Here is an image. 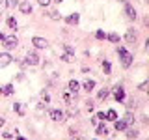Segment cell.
<instances>
[{
    "mask_svg": "<svg viewBox=\"0 0 149 140\" xmlns=\"http://www.w3.org/2000/svg\"><path fill=\"white\" fill-rule=\"evenodd\" d=\"M54 2H56V4H62V2H63V0H54Z\"/></svg>",
    "mask_w": 149,
    "mask_h": 140,
    "instance_id": "40",
    "label": "cell"
},
{
    "mask_svg": "<svg viewBox=\"0 0 149 140\" xmlns=\"http://www.w3.org/2000/svg\"><path fill=\"white\" fill-rule=\"evenodd\" d=\"M62 60H63V62H73V60H74V54H69V52H65V54H62Z\"/></svg>",
    "mask_w": 149,
    "mask_h": 140,
    "instance_id": "24",
    "label": "cell"
},
{
    "mask_svg": "<svg viewBox=\"0 0 149 140\" xmlns=\"http://www.w3.org/2000/svg\"><path fill=\"white\" fill-rule=\"evenodd\" d=\"M13 110L17 112V114H24V106H22V103H15V105H13Z\"/></svg>",
    "mask_w": 149,
    "mask_h": 140,
    "instance_id": "16",
    "label": "cell"
},
{
    "mask_svg": "<svg viewBox=\"0 0 149 140\" xmlns=\"http://www.w3.org/2000/svg\"><path fill=\"white\" fill-rule=\"evenodd\" d=\"M11 62H13V58H11L9 52H2V54H0V67H6V65H9Z\"/></svg>",
    "mask_w": 149,
    "mask_h": 140,
    "instance_id": "6",
    "label": "cell"
},
{
    "mask_svg": "<svg viewBox=\"0 0 149 140\" xmlns=\"http://www.w3.org/2000/svg\"><path fill=\"white\" fill-rule=\"evenodd\" d=\"M146 88H147V82H142V84H140V88H138V90H142V92H143Z\"/></svg>",
    "mask_w": 149,
    "mask_h": 140,
    "instance_id": "37",
    "label": "cell"
},
{
    "mask_svg": "<svg viewBox=\"0 0 149 140\" xmlns=\"http://www.w3.org/2000/svg\"><path fill=\"white\" fill-rule=\"evenodd\" d=\"M37 2H39V6H49L50 0H37Z\"/></svg>",
    "mask_w": 149,
    "mask_h": 140,
    "instance_id": "34",
    "label": "cell"
},
{
    "mask_svg": "<svg viewBox=\"0 0 149 140\" xmlns=\"http://www.w3.org/2000/svg\"><path fill=\"white\" fill-rule=\"evenodd\" d=\"M110 69H112V65H110V62H102V71H104V75H110Z\"/></svg>",
    "mask_w": 149,
    "mask_h": 140,
    "instance_id": "23",
    "label": "cell"
},
{
    "mask_svg": "<svg viewBox=\"0 0 149 140\" xmlns=\"http://www.w3.org/2000/svg\"><path fill=\"white\" fill-rule=\"evenodd\" d=\"M17 140H26V138H22V136H17Z\"/></svg>",
    "mask_w": 149,
    "mask_h": 140,
    "instance_id": "41",
    "label": "cell"
},
{
    "mask_svg": "<svg viewBox=\"0 0 149 140\" xmlns=\"http://www.w3.org/2000/svg\"><path fill=\"white\" fill-rule=\"evenodd\" d=\"M86 108H88V110H90V112L93 110V103H91V101H88V103H86Z\"/></svg>",
    "mask_w": 149,
    "mask_h": 140,
    "instance_id": "35",
    "label": "cell"
},
{
    "mask_svg": "<svg viewBox=\"0 0 149 140\" xmlns=\"http://www.w3.org/2000/svg\"><path fill=\"white\" fill-rule=\"evenodd\" d=\"M114 97H116V101H123L125 99V90L121 86H116L114 88Z\"/></svg>",
    "mask_w": 149,
    "mask_h": 140,
    "instance_id": "8",
    "label": "cell"
},
{
    "mask_svg": "<svg viewBox=\"0 0 149 140\" xmlns=\"http://www.w3.org/2000/svg\"><path fill=\"white\" fill-rule=\"evenodd\" d=\"M106 120H110V121H116V120H118L116 110H108V112H106Z\"/></svg>",
    "mask_w": 149,
    "mask_h": 140,
    "instance_id": "17",
    "label": "cell"
},
{
    "mask_svg": "<svg viewBox=\"0 0 149 140\" xmlns=\"http://www.w3.org/2000/svg\"><path fill=\"white\" fill-rule=\"evenodd\" d=\"M108 95H110V90H101L99 92V99H106Z\"/></svg>",
    "mask_w": 149,
    "mask_h": 140,
    "instance_id": "26",
    "label": "cell"
},
{
    "mask_svg": "<svg viewBox=\"0 0 149 140\" xmlns=\"http://www.w3.org/2000/svg\"><path fill=\"white\" fill-rule=\"evenodd\" d=\"M77 114H78L77 108H69V116H77Z\"/></svg>",
    "mask_w": 149,
    "mask_h": 140,
    "instance_id": "36",
    "label": "cell"
},
{
    "mask_svg": "<svg viewBox=\"0 0 149 140\" xmlns=\"http://www.w3.org/2000/svg\"><path fill=\"white\" fill-rule=\"evenodd\" d=\"M127 138H129V140H136V138H138V131H136V129H129V131H127Z\"/></svg>",
    "mask_w": 149,
    "mask_h": 140,
    "instance_id": "15",
    "label": "cell"
},
{
    "mask_svg": "<svg viewBox=\"0 0 149 140\" xmlns=\"http://www.w3.org/2000/svg\"><path fill=\"white\" fill-rule=\"evenodd\" d=\"M97 134H108V129L104 127V123H99V125H97Z\"/></svg>",
    "mask_w": 149,
    "mask_h": 140,
    "instance_id": "18",
    "label": "cell"
},
{
    "mask_svg": "<svg viewBox=\"0 0 149 140\" xmlns=\"http://www.w3.org/2000/svg\"><path fill=\"white\" fill-rule=\"evenodd\" d=\"M49 116H50V120L52 121H63V118H65V114L60 108H52L49 112Z\"/></svg>",
    "mask_w": 149,
    "mask_h": 140,
    "instance_id": "3",
    "label": "cell"
},
{
    "mask_svg": "<svg viewBox=\"0 0 149 140\" xmlns=\"http://www.w3.org/2000/svg\"><path fill=\"white\" fill-rule=\"evenodd\" d=\"M125 123H127V125H130V123H132V121H134V116H132V112H127V114H125Z\"/></svg>",
    "mask_w": 149,
    "mask_h": 140,
    "instance_id": "22",
    "label": "cell"
},
{
    "mask_svg": "<svg viewBox=\"0 0 149 140\" xmlns=\"http://www.w3.org/2000/svg\"><path fill=\"white\" fill-rule=\"evenodd\" d=\"M15 6H19V0H6V8L9 9H13Z\"/></svg>",
    "mask_w": 149,
    "mask_h": 140,
    "instance_id": "25",
    "label": "cell"
},
{
    "mask_svg": "<svg viewBox=\"0 0 149 140\" xmlns=\"http://www.w3.org/2000/svg\"><path fill=\"white\" fill-rule=\"evenodd\" d=\"M32 45H34L36 49H47V47H49V41H47L45 37L36 36V37H32Z\"/></svg>",
    "mask_w": 149,
    "mask_h": 140,
    "instance_id": "1",
    "label": "cell"
},
{
    "mask_svg": "<svg viewBox=\"0 0 149 140\" xmlns=\"http://www.w3.org/2000/svg\"><path fill=\"white\" fill-rule=\"evenodd\" d=\"M8 26L11 28V30H17V21H15V17H9V19H8Z\"/></svg>",
    "mask_w": 149,
    "mask_h": 140,
    "instance_id": "20",
    "label": "cell"
},
{
    "mask_svg": "<svg viewBox=\"0 0 149 140\" xmlns=\"http://www.w3.org/2000/svg\"><path fill=\"white\" fill-rule=\"evenodd\" d=\"M136 39H138V34L134 32V28H129V30H127V34H125V41L132 45V43H136Z\"/></svg>",
    "mask_w": 149,
    "mask_h": 140,
    "instance_id": "4",
    "label": "cell"
},
{
    "mask_svg": "<svg viewBox=\"0 0 149 140\" xmlns=\"http://www.w3.org/2000/svg\"><path fill=\"white\" fill-rule=\"evenodd\" d=\"M95 118L99 120V121H104V120H106V114H104V112H97V116H95Z\"/></svg>",
    "mask_w": 149,
    "mask_h": 140,
    "instance_id": "28",
    "label": "cell"
},
{
    "mask_svg": "<svg viewBox=\"0 0 149 140\" xmlns=\"http://www.w3.org/2000/svg\"><path fill=\"white\" fill-rule=\"evenodd\" d=\"M63 101H65V103H69V105L73 103V99H71V95H69V93H63Z\"/></svg>",
    "mask_w": 149,
    "mask_h": 140,
    "instance_id": "32",
    "label": "cell"
},
{
    "mask_svg": "<svg viewBox=\"0 0 149 140\" xmlns=\"http://www.w3.org/2000/svg\"><path fill=\"white\" fill-rule=\"evenodd\" d=\"M19 9H21L24 15H28V13H32V9H34V8H32L30 2H26V0H24V2H19Z\"/></svg>",
    "mask_w": 149,
    "mask_h": 140,
    "instance_id": "7",
    "label": "cell"
},
{
    "mask_svg": "<svg viewBox=\"0 0 149 140\" xmlns=\"http://www.w3.org/2000/svg\"><path fill=\"white\" fill-rule=\"evenodd\" d=\"M118 54H119V58L123 54H127V50H125V47H118Z\"/></svg>",
    "mask_w": 149,
    "mask_h": 140,
    "instance_id": "33",
    "label": "cell"
},
{
    "mask_svg": "<svg viewBox=\"0 0 149 140\" xmlns=\"http://www.w3.org/2000/svg\"><path fill=\"white\" fill-rule=\"evenodd\" d=\"M4 37H6V36H4L2 32H0V41H4Z\"/></svg>",
    "mask_w": 149,
    "mask_h": 140,
    "instance_id": "39",
    "label": "cell"
},
{
    "mask_svg": "<svg viewBox=\"0 0 149 140\" xmlns=\"http://www.w3.org/2000/svg\"><path fill=\"white\" fill-rule=\"evenodd\" d=\"M118 2H123V4H127V0H118Z\"/></svg>",
    "mask_w": 149,
    "mask_h": 140,
    "instance_id": "42",
    "label": "cell"
},
{
    "mask_svg": "<svg viewBox=\"0 0 149 140\" xmlns=\"http://www.w3.org/2000/svg\"><path fill=\"white\" fill-rule=\"evenodd\" d=\"M63 49H65V52H69V54H74V49H73L71 45H65Z\"/></svg>",
    "mask_w": 149,
    "mask_h": 140,
    "instance_id": "31",
    "label": "cell"
},
{
    "mask_svg": "<svg viewBox=\"0 0 149 140\" xmlns=\"http://www.w3.org/2000/svg\"><path fill=\"white\" fill-rule=\"evenodd\" d=\"M121 64H123V67H129V65L130 64H132V54H123V56H121Z\"/></svg>",
    "mask_w": 149,
    "mask_h": 140,
    "instance_id": "12",
    "label": "cell"
},
{
    "mask_svg": "<svg viewBox=\"0 0 149 140\" xmlns=\"http://www.w3.org/2000/svg\"><path fill=\"white\" fill-rule=\"evenodd\" d=\"M50 19H54V21H58V19H62V15H60L58 11H50Z\"/></svg>",
    "mask_w": 149,
    "mask_h": 140,
    "instance_id": "29",
    "label": "cell"
},
{
    "mask_svg": "<svg viewBox=\"0 0 149 140\" xmlns=\"http://www.w3.org/2000/svg\"><path fill=\"white\" fill-rule=\"evenodd\" d=\"M26 65H39V56L36 52H28L26 54Z\"/></svg>",
    "mask_w": 149,
    "mask_h": 140,
    "instance_id": "5",
    "label": "cell"
},
{
    "mask_svg": "<svg viewBox=\"0 0 149 140\" xmlns=\"http://www.w3.org/2000/svg\"><path fill=\"white\" fill-rule=\"evenodd\" d=\"M19 45V39L15 36H8V37H4V47L9 50V49H15V47Z\"/></svg>",
    "mask_w": 149,
    "mask_h": 140,
    "instance_id": "2",
    "label": "cell"
},
{
    "mask_svg": "<svg viewBox=\"0 0 149 140\" xmlns=\"http://www.w3.org/2000/svg\"><path fill=\"white\" fill-rule=\"evenodd\" d=\"M13 92H15V90H13V84H8V86L2 88V93H6V95H11Z\"/></svg>",
    "mask_w": 149,
    "mask_h": 140,
    "instance_id": "19",
    "label": "cell"
},
{
    "mask_svg": "<svg viewBox=\"0 0 149 140\" xmlns=\"http://www.w3.org/2000/svg\"><path fill=\"white\" fill-rule=\"evenodd\" d=\"M125 13H127L129 19H136V17H138V15H136V9L130 6V4H125Z\"/></svg>",
    "mask_w": 149,
    "mask_h": 140,
    "instance_id": "10",
    "label": "cell"
},
{
    "mask_svg": "<svg viewBox=\"0 0 149 140\" xmlns=\"http://www.w3.org/2000/svg\"><path fill=\"white\" fill-rule=\"evenodd\" d=\"M41 97H43V101H45V103H49V101H50V95H49L47 92H41Z\"/></svg>",
    "mask_w": 149,
    "mask_h": 140,
    "instance_id": "30",
    "label": "cell"
},
{
    "mask_svg": "<svg viewBox=\"0 0 149 140\" xmlns=\"http://www.w3.org/2000/svg\"><path fill=\"white\" fill-rule=\"evenodd\" d=\"M82 88H84V90H86V92H91L93 88H95V80H91V78H88V80H84Z\"/></svg>",
    "mask_w": 149,
    "mask_h": 140,
    "instance_id": "13",
    "label": "cell"
},
{
    "mask_svg": "<svg viewBox=\"0 0 149 140\" xmlns=\"http://www.w3.org/2000/svg\"><path fill=\"white\" fill-rule=\"evenodd\" d=\"M114 127H116V131H123V129H127V123H125L123 120H119V121L116 120L114 121Z\"/></svg>",
    "mask_w": 149,
    "mask_h": 140,
    "instance_id": "14",
    "label": "cell"
},
{
    "mask_svg": "<svg viewBox=\"0 0 149 140\" xmlns=\"http://www.w3.org/2000/svg\"><path fill=\"white\" fill-rule=\"evenodd\" d=\"M78 88H80V84H78L77 80H69V93L77 95V93H78Z\"/></svg>",
    "mask_w": 149,
    "mask_h": 140,
    "instance_id": "11",
    "label": "cell"
},
{
    "mask_svg": "<svg viewBox=\"0 0 149 140\" xmlns=\"http://www.w3.org/2000/svg\"><path fill=\"white\" fill-rule=\"evenodd\" d=\"M106 37H108V39L112 41V43H119V36L116 34V32H112V34H108Z\"/></svg>",
    "mask_w": 149,
    "mask_h": 140,
    "instance_id": "21",
    "label": "cell"
},
{
    "mask_svg": "<svg viewBox=\"0 0 149 140\" xmlns=\"http://www.w3.org/2000/svg\"><path fill=\"white\" fill-rule=\"evenodd\" d=\"M4 123H6V120H4V118H0V127H2Z\"/></svg>",
    "mask_w": 149,
    "mask_h": 140,
    "instance_id": "38",
    "label": "cell"
},
{
    "mask_svg": "<svg viewBox=\"0 0 149 140\" xmlns=\"http://www.w3.org/2000/svg\"><path fill=\"white\" fill-rule=\"evenodd\" d=\"M78 21H80V15H78V13H71V15L65 17V22H67V24H78Z\"/></svg>",
    "mask_w": 149,
    "mask_h": 140,
    "instance_id": "9",
    "label": "cell"
},
{
    "mask_svg": "<svg viewBox=\"0 0 149 140\" xmlns=\"http://www.w3.org/2000/svg\"><path fill=\"white\" fill-rule=\"evenodd\" d=\"M95 37H97V39H104V37H106V34H104L102 30H97V32H95Z\"/></svg>",
    "mask_w": 149,
    "mask_h": 140,
    "instance_id": "27",
    "label": "cell"
}]
</instances>
